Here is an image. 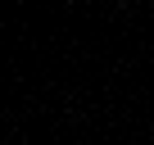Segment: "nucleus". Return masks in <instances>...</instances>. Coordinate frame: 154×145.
I'll return each mask as SVG.
<instances>
[]
</instances>
